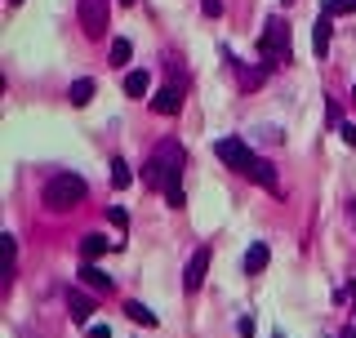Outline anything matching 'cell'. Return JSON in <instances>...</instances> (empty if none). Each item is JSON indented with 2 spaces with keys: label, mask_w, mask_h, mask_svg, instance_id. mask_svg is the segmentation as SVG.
<instances>
[{
  "label": "cell",
  "mask_w": 356,
  "mask_h": 338,
  "mask_svg": "<svg viewBox=\"0 0 356 338\" xmlns=\"http://www.w3.org/2000/svg\"><path fill=\"white\" fill-rule=\"evenodd\" d=\"M80 280H85L89 289H98V294H107V289H111V276H102L93 262H85V267H80Z\"/></svg>",
  "instance_id": "9a60e30c"
},
{
  "label": "cell",
  "mask_w": 356,
  "mask_h": 338,
  "mask_svg": "<svg viewBox=\"0 0 356 338\" xmlns=\"http://www.w3.org/2000/svg\"><path fill=\"white\" fill-rule=\"evenodd\" d=\"M214 156H219L227 169H236V174H245L249 161H254V152H249L245 138H219V143H214Z\"/></svg>",
  "instance_id": "5b68a950"
},
{
  "label": "cell",
  "mask_w": 356,
  "mask_h": 338,
  "mask_svg": "<svg viewBox=\"0 0 356 338\" xmlns=\"http://www.w3.org/2000/svg\"><path fill=\"white\" fill-rule=\"evenodd\" d=\"M325 18H339V14H356V0H325L321 5Z\"/></svg>",
  "instance_id": "e0dca14e"
},
{
  "label": "cell",
  "mask_w": 356,
  "mask_h": 338,
  "mask_svg": "<svg viewBox=\"0 0 356 338\" xmlns=\"http://www.w3.org/2000/svg\"><path fill=\"white\" fill-rule=\"evenodd\" d=\"M107 14H111V0H80L76 5V18H80L89 41H102V36H107Z\"/></svg>",
  "instance_id": "277c9868"
},
{
  "label": "cell",
  "mask_w": 356,
  "mask_h": 338,
  "mask_svg": "<svg viewBox=\"0 0 356 338\" xmlns=\"http://www.w3.org/2000/svg\"><path fill=\"white\" fill-rule=\"evenodd\" d=\"M352 218H356V205H352Z\"/></svg>",
  "instance_id": "83f0119b"
},
{
  "label": "cell",
  "mask_w": 356,
  "mask_h": 338,
  "mask_svg": "<svg viewBox=\"0 0 356 338\" xmlns=\"http://www.w3.org/2000/svg\"><path fill=\"white\" fill-rule=\"evenodd\" d=\"M330 32H334V18H316V27H312V49H316V58H325L330 54Z\"/></svg>",
  "instance_id": "8fae6325"
},
{
  "label": "cell",
  "mask_w": 356,
  "mask_h": 338,
  "mask_svg": "<svg viewBox=\"0 0 356 338\" xmlns=\"http://www.w3.org/2000/svg\"><path fill=\"white\" fill-rule=\"evenodd\" d=\"M67 307H71V321H76V325H89V316H93V298L89 294L67 289Z\"/></svg>",
  "instance_id": "30bf717a"
},
{
  "label": "cell",
  "mask_w": 356,
  "mask_h": 338,
  "mask_svg": "<svg viewBox=\"0 0 356 338\" xmlns=\"http://www.w3.org/2000/svg\"><path fill=\"white\" fill-rule=\"evenodd\" d=\"M125 316H129V321H138V325H156V312H147L143 303H125Z\"/></svg>",
  "instance_id": "d6986e66"
},
{
  "label": "cell",
  "mask_w": 356,
  "mask_h": 338,
  "mask_svg": "<svg viewBox=\"0 0 356 338\" xmlns=\"http://www.w3.org/2000/svg\"><path fill=\"white\" fill-rule=\"evenodd\" d=\"M267 262H271V249L263 245V240H254V245L245 249V276H263Z\"/></svg>",
  "instance_id": "9c48e42d"
},
{
  "label": "cell",
  "mask_w": 356,
  "mask_h": 338,
  "mask_svg": "<svg viewBox=\"0 0 356 338\" xmlns=\"http://www.w3.org/2000/svg\"><path fill=\"white\" fill-rule=\"evenodd\" d=\"M129 183H134V174H129V165L116 156V161H111V187H129Z\"/></svg>",
  "instance_id": "ac0fdd59"
},
{
  "label": "cell",
  "mask_w": 356,
  "mask_h": 338,
  "mask_svg": "<svg viewBox=\"0 0 356 338\" xmlns=\"http://www.w3.org/2000/svg\"><path fill=\"white\" fill-rule=\"evenodd\" d=\"M120 5H134V0H120Z\"/></svg>",
  "instance_id": "4316f807"
},
{
  "label": "cell",
  "mask_w": 356,
  "mask_h": 338,
  "mask_svg": "<svg viewBox=\"0 0 356 338\" xmlns=\"http://www.w3.org/2000/svg\"><path fill=\"white\" fill-rule=\"evenodd\" d=\"M178 107H183V93H178V84H165V89L152 98V111H156V116H178Z\"/></svg>",
  "instance_id": "52a82bcc"
},
{
  "label": "cell",
  "mask_w": 356,
  "mask_h": 338,
  "mask_svg": "<svg viewBox=\"0 0 356 338\" xmlns=\"http://www.w3.org/2000/svg\"><path fill=\"white\" fill-rule=\"evenodd\" d=\"M165 201H170V210H183V205H187L183 187H170V192H165Z\"/></svg>",
  "instance_id": "44dd1931"
},
{
  "label": "cell",
  "mask_w": 356,
  "mask_h": 338,
  "mask_svg": "<svg viewBox=\"0 0 356 338\" xmlns=\"http://www.w3.org/2000/svg\"><path fill=\"white\" fill-rule=\"evenodd\" d=\"M201 9H205V18H219L223 14V0H201Z\"/></svg>",
  "instance_id": "7402d4cb"
},
{
  "label": "cell",
  "mask_w": 356,
  "mask_h": 338,
  "mask_svg": "<svg viewBox=\"0 0 356 338\" xmlns=\"http://www.w3.org/2000/svg\"><path fill=\"white\" fill-rule=\"evenodd\" d=\"M107 223H111L116 232H125V227H129V214L120 210V205H111V210H107Z\"/></svg>",
  "instance_id": "ffe728a7"
},
{
  "label": "cell",
  "mask_w": 356,
  "mask_h": 338,
  "mask_svg": "<svg viewBox=\"0 0 356 338\" xmlns=\"http://www.w3.org/2000/svg\"><path fill=\"white\" fill-rule=\"evenodd\" d=\"M129 54H134V45H129L125 36H116V41H111V54H107V58H111V67H125V63H129Z\"/></svg>",
  "instance_id": "2e32d148"
},
{
  "label": "cell",
  "mask_w": 356,
  "mask_h": 338,
  "mask_svg": "<svg viewBox=\"0 0 356 338\" xmlns=\"http://www.w3.org/2000/svg\"><path fill=\"white\" fill-rule=\"evenodd\" d=\"M205 271H210V249H196V254H192V262H187V276H183L187 294H196V289L205 285Z\"/></svg>",
  "instance_id": "8992f818"
},
{
  "label": "cell",
  "mask_w": 356,
  "mask_h": 338,
  "mask_svg": "<svg viewBox=\"0 0 356 338\" xmlns=\"http://www.w3.org/2000/svg\"><path fill=\"white\" fill-rule=\"evenodd\" d=\"M352 102H356V84H352Z\"/></svg>",
  "instance_id": "d4e9b609"
},
{
  "label": "cell",
  "mask_w": 356,
  "mask_h": 338,
  "mask_svg": "<svg viewBox=\"0 0 356 338\" xmlns=\"http://www.w3.org/2000/svg\"><path fill=\"white\" fill-rule=\"evenodd\" d=\"M245 178H254L258 187H267V192H280V183H276V169H271L263 156H254L249 161V169H245Z\"/></svg>",
  "instance_id": "ba28073f"
},
{
  "label": "cell",
  "mask_w": 356,
  "mask_h": 338,
  "mask_svg": "<svg viewBox=\"0 0 356 338\" xmlns=\"http://www.w3.org/2000/svg\"><path fill=\"white\" fill-rule=\"evenodd\" d=\"M107 245H111V240L102 236V232H89V236L80 240V254H85V262H98L102 254H107ZM111 249H116V245H111Z\"/></svg>",
  "instance_id": "7c38bea8"
},
{
  "label": "cell",
  "mask_w": 356,
  "mask_h": 338,
  "mask_svg": "<svg viewBox=\"0 0 356 338\" xmlns=\"http://www.w3.org/2000/svg\"><path fill=\"white\" fill-rule=\"evenodd\" d=\"M89 338H111V325H89Z\"/></svg>",
  "instance_id": "cb8c5ba5"
},
{
  "label": "cell",
  "mask_w": 356,
  "mask_h": 338,
  "mask_svg": "<svg viewBox=\"0 0 356 338\" xmlns=\"http://www.w3.org/2000/svg\"><path fill=\"white\" fill-rule=\"evenodd\" d=\"M85 178L80 174H54L49 183H45V210H54V214H67V210H76L80 201H85Z\"/></svg>",
  "instance_id": "7a4b0ae2"
},
{
  "label": "cell",
  "mask_w": 356,
  "mask_h": 338,
  "mask_svg": "<svg viewBox=\"0 0 356 338\" xmlns=\"http://www.w3.org/2000/svg\"><path fill=\"white\" fill-rule=\"evenodd\" d=\"M339 134H343V143L356 147V125H339Z\"/></svg>",
  "instance_id": "603a6c76"
},
{
  "label": "cell",
  "mask_w": 356,
  "mask_h": 338,
  "mask_svg": "<svg viewBox=\"0 0 356 338\" xmlns=\"http://www.w3.org/2000/svg\"><path fill=\"white\" fill-rule=\"evenodd\" d=\"M258 54H263L267 63H289L294 58V41H289V27L280 23V18H271L263 27V36H258Z\"/></svg>",
  "instance_id": "3957f363"
},
{
  "label": "cell",
  "mask_w": 356,
  "mask_h": 338,
  "mask_svg": "<svg viewBox=\"0 0 356 338\" xmlns=\"http://www.w3.org/2000/svg\"><path fill=\"white\" fill-rule=\"evenodd\" d=\"M93 89H98V84H93L89 76H85V80H71V89H67V98H71V107H85V102L93 98Z\"/></svg>",
  "instance_id": "5bb4252c"
},
{
  "label": "cell",
  "mask_w": 356,
  "mask_h": 338,
  "mask_svg": "<svg viewBox=\"0 0 356 338\" xmlns=\"http://www.w3.org/2000/svg\"><path fill=\"white\" fill-rule=\"evenodd\" d=\"M178 165H183V147H178L174 138H165V143L156 147V156L143 165V183L156 187V192H170V187H178Z\"/></svg>",
  "instance_id": "6da1fadb"
},
{
  "label": "cell",
  "mask_w": 356,
  "mask_h": 338,
  "mask_svg": "<svg viewBox=\"0 0 356 338\" xmlns=\"http://www.w3.org/2000/svg\"><path fill=\"white\" fill-rule=\"evenodd\" d=\"M9 5H23V0H9Z\"/></svg>",
  "instance_id": "484cf974"
},
{
  "label": "cell",
  "mask_w": 356,
  "mask_h": 338,
  "mask_svg": "<svg viewBox=\"0 0 356 338\" xmlns=\"http://www.w3.org/2000/svg\"><path fill=\"white\" fill-rule=\"evenodd\" d=\"M147 89H152V76H147V71H129V76H125V93H129V98H147Z\"/></svg>",
  "instance_id": "4fadbf2b"
}]
</instances>
